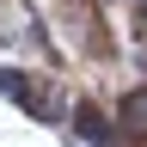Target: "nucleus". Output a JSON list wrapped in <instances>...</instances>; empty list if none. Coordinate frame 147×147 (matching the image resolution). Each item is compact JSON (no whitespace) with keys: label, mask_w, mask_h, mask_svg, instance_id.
Returning <instances> with one entry per match:
<instances>
[{"label":"nucleus","mask_w":147,"mask_h":147,"mask_svg":"<svg viewBox=\"0 0 147 147\" xmlns=\"http://www.w3.org/2000/svg\"><path fill=\"white\" fill-rule=\"evenodd\" d=\"M123 123L129 129H147V92H129L123 98Z\"/></svg>","instance_id":"2"},{"label":"nucleus","mask_w":147,"mask_h":147,"mask_svg":"<svg viewBox=\"0 0 147 147\" xmlns=\"http://www.w3.org/2000/svg\"><path fill=\"white\" fill-rule=\"evenodd\" d=\"M0 92H6V98H18V104H31L37 117H55V98H43V92H37L25 74H12V67H0Z\"/></svg>","instance_id":"1"}]
</instances>
